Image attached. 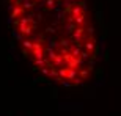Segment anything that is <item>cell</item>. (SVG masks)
<instances>
[{
	"mask_svg": "<svg viewBox=\"0 0 121 116\" xmlns=\"http://www.w3.org/2000/svg\"><path fill=\"white\" fill-rule=\"evenodd\" d=\"M14 35L35 69L61 85L86 80L98 41L85 0H9Z\"/></svg>",
	"mask_w": 121,
	"mask_h": 116,
	"instance_id": "1",
	"label": "cell"
}]
</instances>
